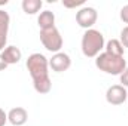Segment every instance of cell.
<instances>
[{"mask_svg":"<svg viewBox=\"0 0 128 126\" xmlns=\"http://www.w3.org/2000/svg\"><path fill=\"white\" fill-rule=\"evenodd\" d=\"M27 70L33 79V86L37 94H49L52 89V82L49 77V60L43 54H32L27 61Z\"/></svg>","mask_w":128,"mask_h":126,"instance_id":"cell-1","label":"cell"},{"mask_svg":"<svg viewBox=\"0 0 128 126\" xmlns=\"http://www.w3.org/2000/svg\"><path fill=\"white\" fill-rule=\"evenodd\" d=\"M106 43H104V36L103 33L96 30V28H90L84 33L82 36V42H80V48H82V54L88 58H97L101 51L104 49Z\"/></svg>","mask_w":128,"mask_h":126,"instance_id":"cell-2","label":"cell"},{"mask_svg":"<svg viewBox=\"0 0 128 126\" xmlns=\"http://www.w3.org/2000/svg\"><path fill=\"white\" fill-rule=\"evenodd\" d=\"M96 67L106 73V74H112V76H121L125 68H127V61L124 57H118V55H112L107 52H101L96 58Z\"/></svg>","mask_w":128,"mask_h":126,"instance_id":"cell-3","label":"cell"},{"mask_svg":"<svg viewBox=\"0 0 128 126\" xmlns=\"http://www.w3.org/2000/svg\"><path fill=\"white\" fill-rule=\"evenodd\" d=\"M40 42L49 52H61L63 48V36L57 27H52L49 30H40Z\"/></svg>","mask_w":128,"mask_h":126,"instance_id":"cell-4","label":"cell"},{"mask_svg":"<svg viewBox=\"0 0 128 126\" xmlns=\"http://www.w3.org/2000/svg\"><path fill=\"white\" fill-rule=\"evenodd\" d=\"M97 19H98V12H97L96 7L84 6L76 12V22L79 27H82L85 30L92 28L94 24L97 22Z\"/></svg>","mask_w":128,"mask_h":126,"instance_id":"cell-5","label":"cell"},{"mask_svg":"<svg viewBox=\"0 0 128 126\" xmlns=\"http://www.w3.org/2000/svg\"><path fill=\"white\" fill-rule=\"evenodd\" d=\"M128 99V92L122 85H113L106 91V101L110 105H121Z\"/></svg>","mask_w":128,"mask_h":126,"instance_id":"cell-6","label":"cell"},{"mask_svg":"<svg viewBox=\"0 0 128 126\" xmlns=\"http://www.w3.org/2000/svg\"><path fill=\"white\" fill-rule=\"evenodd\" d=\"M72 67V58L66 52H57L49 60V68L55 73H64Z\"/></svg>","mask_w":128,"mask_h":126,"instance_id":"cell-7","label":"cell"},{"mask_svg":"<svg viewBox=\"0 0 128 126\" xmlns=\"http://www.w3.org/2000/svg\"><path fill=\"white\" fill-rule=\"evenodd\" d=\"M28 120V113L24 107H14L8 113V122L14 126H22Z\"/></svg>","mask_w":128,"mask_h":126,"instance_id":"cell-8","label":"cell"},{"mask_svg":"<svg viewBox=\"0 0 128 126\" xmlns=\"http://www.w3.org/2000/svg\"><path fill=\"white\" fill-rule=\"evenodd\" d=\"M9 25H10V16H9V13L6 10L0 9V52L6 48Z\"/></svg>","mask_w":128,"mask_h":126,"instance_id":"cell-9","label":"cell"},{"mask_svg":"<svg viewBox=\"0 0 128 126\" xmlns=\"http://www.w3.org/2000/svg\"><path fill=\"white\" fill-rule=\"evenodd\" d=\"M2 58L4 60V63L8 65H12V64H18L22 58V52L20 48L16 46H6L2 52H0Z\"/></svg>","mask_w":128,"mask_h":126,"instance_id":"cell-10","label":"cell"},{"mask_svg":"<svg viewBox=\"0 0 128 126\" xmlns=\"http://www.w3.org/2000/svg\"><path fill=\"white\" fill-rule=\"evenodd\" d=\"M37 24L40 27V30H49L52 27H55V15L51 10H43L40 12V15L37 16Z\"/></svg>","mask_w":128,"mask_h":126,"instance_id":"cell-11","label":"cell"},{"mask_svg":"<svg viewBox=\"0 0 128 126\" xmlns=\"http://www.w3.org/2000/svg\"><path fill=\"white\" fill-rule=\"evenodd\" d=\"M22 10L27 15H36L37 12H40L43 1L42 0H22Z\"/></svg>","mask_w":128,"mask_h":126,"instance_id":"cell-12","label":"cell"},{"mask_svg":"<svg viewBox=\"0 0 128 126\" xmlns=\"http://www.w3.org/2000/svg\"><path fill=\"white\" fill-rule=\"evenodd\" d=\"M104 49H106L104 52H107V54L118 55V57H124V46H122V43H121L118 39H112V40H109V42L106 43Z\"/></svg>","mask_w":128,"mask_h":126,"instance_id":"cell-13","label":"cell"},{"mask_svg":"<svg viewBox=\"0 0 128 126\" xmlns=\"http://www.w3.org/2000/svg\"><path fill=\"white\" fill-rule=\"evenodd\" d=\"M63 4H64V7H68V9L79 7V6H82V7H84V4H85V0H64Z\"/></svg>","mask_w":128,"mask_h":126,"instance_id":"cell-14","label":"cell"},{"mask_svg":"<svg viewBox=\"0 0 128 126\" xmlns=\"http://www.w3.org/2000/svg\"><path fill=\"white\" fill-rule=\"evenodd\" d=\"M119 42L122 43L124 48H128V27H125V28L121 31V39H119Z\"/></svg>","mask_w":128,"mask_h":126,"instance_id":"cell-15","label":"cell"},{"mask_svg":"<svg viewBox=\"0 0 128 126\" xmlns=\"http://www.w3.org/2000/svg\"><path fill=\"white\" fill-rule=\"evenodd\" d=\"M119 16H121V19H122L125 24H128V4H125V6L121 9V13H119Z\"/></svg>","mask_w":128,"mask_h":126,"instance_id":"cell-16","label":"cell"},{"mask_svg":"<svg viewBox=\"0 0 128 126\" xmlns=\"http://www.w3.org/2000/svg\"><path fill=\"white\" fill-rule=\"evenodd\" d=\"M119 79H121V83H122V86L124 88H127L128 86V67L125 68V71L119 76Z\"/></svg>","mask_w":128,"mask_h":126,"instance_id":"cell-17","label":"cell"},{"mask_svg":"<svg viewBox=\"0 0 128 126\" xmlns=\"http://www.w3.org/2000/svg\"><path fill=\"white\" fill-rule=\"evenodd\" d=\"M6 123H8V113L3 108H0V126H4Z\"/></svg>","mask_w":128,"mask_h":126,"instance_id":"cell-18","label":"cell"},{"mask_svg":"<svg viewBox=\"0 0 128 126\" xmlns=\"http://www.w3.org/2000/svg\"><path fill=\"white\" fill-rule=\"evenodd\" d=\"M8 68V64L4 63V60L2 58V55H0V71H3V70H6Z\"/></svg>","mask_w":128,"mask_h":126,"instance_id":"cell-19","label":"cell"},{"mask_svg":"<svg viewBox=\"0 0 128 126\" xmlns=\"http://www.w3.org/2000/svg\"><path fill=\"white\" fill-rule=\"evenodd\" d=\"M8 4V0H0V6H6Z\"/></svg>","mask_w":128,"mask_h":126,"instance_id":"cell-20","label":"cell"}]
</instances>
